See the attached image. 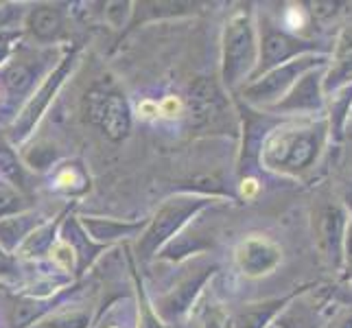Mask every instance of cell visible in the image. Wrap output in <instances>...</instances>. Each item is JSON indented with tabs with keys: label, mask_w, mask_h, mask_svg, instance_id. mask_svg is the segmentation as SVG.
I'll use <instances>...</instances> for the list:
<instances>
[{
	"label": "cell",
	"mask_w": 352,
	"mask_h": 328,
	"mask_svg": "<svg viewBox=\"0 0 352 328\" xmlns=\"http://www.w3.org/2000/svg\"><path fill=\"white\" fill-rule=\"evenodd\" d=\"M157 105H160V116H164V118H175V116L182 114V109H184L182 99H179V96H173V94L164 96V99Z\"/></svg>",
	"instance_id": "obj_1"
},
{
	"label": "cell",
	"mask_w": 352,
	"mask_h": 328,
	"mask_svg": "<svg viewBox=\"0 0 352 328\" xmlns=\"http://www.w3.org/2000/svg\"><path fill=\"white\" fill-rule=\"evenodd\" d=\"M51 256H53L55 263L62 265L64 270H70V267H72V250H70L68 243H64V241L55 243L53 250H51Z\"/></svg>",
	"instance_id": "obj_2"
},
{
	"label": "cell",
	"mask_w": 352,
	"mask_h": 328,
	"mask_svg": "<svg viewBox=\"0 0 352 328\" xmlns=\"http://www.w3.org/2000/svg\"><path fill=\"white\" fill-rule=\"evenodd\" d=\"M138 116L144 120H151L155 116H160V105H157V101H153V99H144L138 105Z\"/></svg>",
	"instance_id": "obj_3"
},
{
	"label": "cell",
	"mask_w": 352,
	"mask_h": 328,
	"mask_svg": "<svg viewBox=\"0 0 352 328\" xmlns=\"http://www.w3.org/2000/svg\"><path fill=\"white\" fill-rule=\"evenodd\" d=\"M241 193H243V195H245L248 199H252V197L258 193V182L254 179V177L245 179V182H243V186H241Z\"/></svg>",
	"instance_id": "obj_4"
},
{
	"label": "cell",
	"mask_w": 352,
	"mask_h": 328,
	"mask_svg": "<svg viewBox=\"0 0 352 328\" xmlns=\"http://www.w3.org/2000/svg\"><path fill=\"white\" fill-rule=\"evenodd\" d=\"M287 22H289V27H300L302 24V14L298 9H291L289 14H287Z\"/></svg>",
	"instance_id": "obj_5"
},
{
	"label": "cell",
	"mask_w": 352,
	"mask_h": 328,
	"mask_svg": "<svg viewBox=\"0 0 352 328\" xmlns=\"http://www.w3.org/2000/svg\"><path fill=\"white\" fill-rule=\"evenodd\" d=\"M72 182H75V173H72V171H64L62 175L57 177V184L59 186H70Z\"/></svg>",
	"instance_id": "obj_6"
},
{
	"label": "cell",
	"mask_w": 352,
	"mask_h": 328,
	"mask_svg": "<svg viewBox=\"0 0 352 328\" xmlns=\"http://www.w3.org/2000/svg\"><path fill=\"white\" fill-rule=\"evenodd\" d=\"M110 328H116V326H110Z\"/></svg>",
	"instance_id": "obj_7"
}]
</instances>
